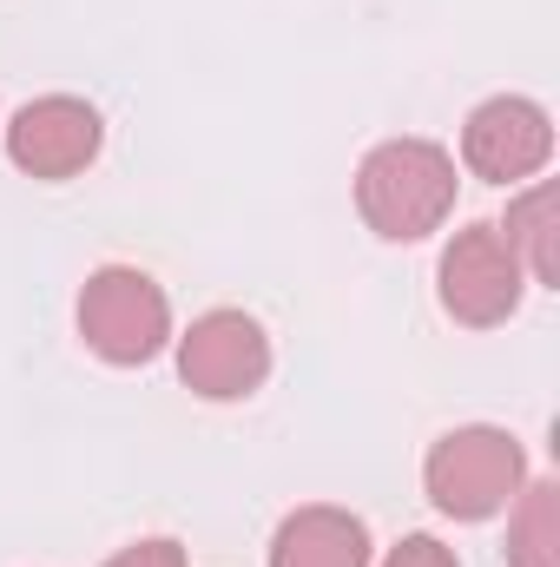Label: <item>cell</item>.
Here are the masks:
<instances>
[{
  "label": "cell",
  "mask_w": 560,
  "mask_h": 567,
  "mask_svg": "<svg viewBox=\"0 0 560 567\" xmlns=\"http://www.w3.org/2000/svg\"><path fill=\"white\" fill-rule=\"evenodd\" d=\"M383 567H455V555L435 542V535H409V542H396L390 548V561Z\"/></svg>",
  "instance_id": "7c38bea8"
},
{
  "label": "cell",
  "mask_w": 560,
  "mask_h": 567,
  "mask_svg": "<svg viewBox=\"0 0 560 567\" xmlns=\"http://www.w3.org/2000/svg\"><path fill=\"white\" fill-rule=\"evenodd\" d=\"M462 158L475 178L488 185H508V178H528L554 158V120L521 100V93H501V100H481L462 126Z\"/></svg>",
  "instance_id": "52a82bcc"
},
{
  "label": "cell",
  "mask_w": 560,
  "mask_h": 567,
  "mask_svg": "<svg viewBox=\"0 0 560 567\" xmlns=\"http://www.w3.org/2000/svg\"><path fill=\"white\" fill-rule=\"evenodd\" d=\"M422 482H428V502L455 522H488L501 515L521 482H528V455L508 429H488V423H468V429H448L428 462H422Z\"/></svg>",
  "instance_id": "7a4b0ae2"
},
{
  "label": "cell",
  "mask_w": 560,
  "mask_h": 567,
  "mask_svg": "<svg viewBox=\"0 0 560 567\" xmlns=\"http://www.w3.org/2000/svg\"><path fill=\"white\" fill-rule=\"evenodd\" d=\"M560 192L554 185H528L515 205H508V225H501V238L515 245V258H521V271L535 284H560Z\"/></svg>",
  "instance_id": "9c48e42d"
},
{
  "label": "cell",
  "mask_w": 560,
  "mask_h": 567,
  "mask_svg": "<svg viewBox=\"0 0 560 567\" xmlns=\"http://www.w3.org/2000/svg\"><path fill=\"white\" fill-rule=\"evenodd\" d=\"M356 212L376 238L416 245L455 212V158L435 140H383L356 165Z\"/></svg>",
  "instance_id": "6da1fadb"
},
{
  "label": "cell",
  "mask_w": 560,
  "mask_h": 567,
  "mask_svg": "<svg viewBox=\"0 0 560 567\" xmlns=\"http://www.w3.org/2000/svg\"><path fill=\"white\" fill-rule=\"evenodd\" d=\"M100 113L73 93H46V100H27L13 120H7V158L33 178H73L100 158Z\"/></svg>",
  "instance_id": "8992f818"
},
{
  "label": "cell",
  "mask_w": 560,
  "mask_h": 567,
  "mask_svg": "<svg viewBox=\"0 0 560 567\" xmlns=\"http://www.w3.org/2000/svg\"><path fill=\"white\" fill-rule=\"evenodd\" d=\"M80 337L93 357L133 370V363H152L165 343H172V303L165 290L133 271V265H106L93 271L86 290H80Z\"/></svg>",
  "instance_id": "3957f363"
},
{
  "label": "cell",
  "mask_w": 560,
  "mask_h": 567,
  "mask_svg": "<svg viewBox=\"0 0 560 567\" xmlns=\"http://www.w3.org/2000/svg\"><path fill=\"white\" fill-rule=\"evenodd\" d=\"M178 377L205 403H245L271 377V337L245 310H205L178 337Z\"/></svg>",
  "instance_id": "277c9868"
},
{
  "label": "cell",
  "mask_w": 560,
  "mask_h": 567,
  "mask_svg": "<svg viewBox=\"0 0 560 567\" xmlns=\"http://www.w3.org/2000/svg\"><path fill=\"white\" fill-rule=\"evenodd\" d=\"M271 567H370V528L330 502L297 508L271 542Z\"/></svg>",
  "instance_id": "ba28073f"
},
{
  "label": "cell",
  "mask_w": 560,
  "mask_h": 567,
  "mask_svg": "<svg viewBox=\"0 0 560 567\" xmlns=\"http://www.w3.org/2000/svg\"><path fill=\"white\" fill-rule=\"evenodd\" d=\"M106 567H185V548L172 535H152V542H133L126 555H113Z\"/></svg>",
  "instance_id": "8fae6325"
},
{
  "label": "cell",
  "mask_w": 560,
  "mask_h": 567,
  "mask_svg": "<svg viewBox=\"0 0 560 567\" xmlns=\"http://www.w3.org/2000/svg\"><path fill=\"white\" fill-rule=\"evenodd\" d=\"M554 482H521L515 522H508V567H554L560 561V522H554Z\"/></svg>",
  "instance_id": "30bf717a"
},
{
  "label": "cell",
  "mask_w": 560,
  "mask_h": 567,
  "mask_svg": "<svg viewBox=\"0 0 560 567\" xmlns=\"http://www.w3.org/2000/svg\"><path fill=\"white\" fill-rule=\"evenodd\" d=\"M435 278H442V310H448L455 323L488 330V323H508V317H515L528 271H521L515 245L501 238V225H468V231L448 238Z\"/></svg>",
  "instance_id": "5b68a950"
}]
</instances>
